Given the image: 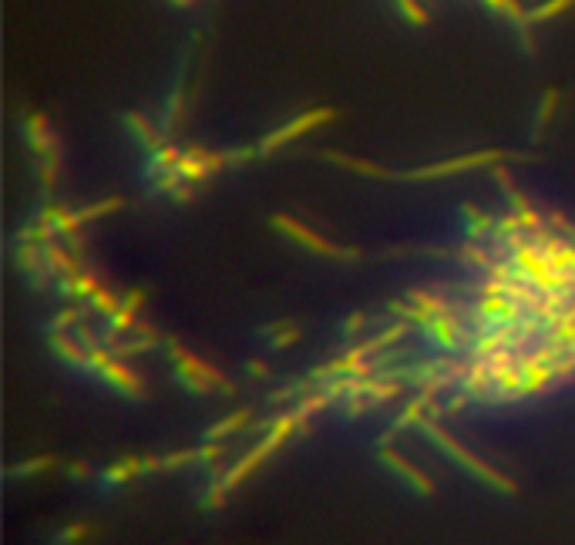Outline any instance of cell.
<instances>
[{
	"mask_svg": "<svg viewBox=\"0 0 575 545\" xmlns=\"http://www.w3.org/2000/svg\"><path fill=\"white\" fill-rule=\"evenodd\" d=\"M326 119H333V112H313V115H306V119H300V122H293L290 129H283V132H276L273 139H266V142H263V149H276V145H283L286 139H293V135H303L306 129H313L316 122H326Z\"/></svg>",
	"mask_w": 575,
	"mask_h": 545,
	"instance_id": "cell-1",
	"label": "cell"
},
{
	"mask_svg": "<svg viewBox=\"0 0 575 545\" xmlns=\"http://www.w3.org/2000/svg\"><path fill=\"white\" fill-rule=\"evenodd\" d=\"M98 306H104V310H114V296H111V293H98Z\"/></svg>",
	"mask_w": 575,
	"mask_h": 545,
	"instance_id": "cell-3",
	"label": "cell"
},
{
	"mask_svg": "<svg viewBox=\"0 0 575 545\" xmlns=\"http://www.w3.org/2000/svg\"><path fill=\"white\" fill-rule=\"evenodd\" d=\"M276 223H280V226H286V230H290V233H293L296 240H303V243H306V246H313L316 253H326V256H343V250H336V246H330L326 240L313 236V233H310L306 226H300V223H290V220H276Z\"/></svg>",
	"mask_w": 575,
	"mask_h": 545,
	"instance_id": "cell-2",
	"label": "cell"
}]
</instances>
